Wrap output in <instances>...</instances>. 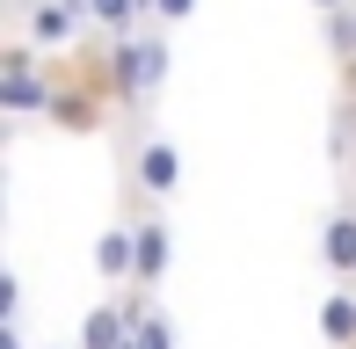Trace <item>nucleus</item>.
I'll list each match as a JSON object with an SVG mask.
<instances>
[{"mask_svg": "<svg viewBox=\"0 0 356 349\" xmlns=\"http://www.w3.org/2000/svg\"><path fill=\"white\" fill-rule=\"evenodd\" d=\"M8 15H15V37H29L37 51H80V44L95 37V22H88V8H73V0H8Z\"/></svg>", "mask_w": 356, "mask_h": 349, "instance_id": "f257e3e1", "label": "nucleus"}, {"mask_svg": "<svg viewBox=\"0 0 356 349\" xmlns=\"http://www.w3.org/2000/svg\"><path fill=\"white\" fill-rule=\"evenodd\" d=\"M124 174H131V189L138 197H153V204H168L175 189H182V146H175L168 131H138L124 138Z\"/></svg>", "mask_w": 356, "mask_h": 349, "instance_id": "f03ea898", "label": "nucleus"}, {"mask_svg": "<svg viewBox=\"0 0 356 349\" xmlns=\"http://www.w3.org/2000/svg\"><path fill=\"white\" fill-rule=\"evenodd\" d=\"M320 269H327L334 284H356V204L349 197L320 218Z\"/></svg>", "mask_w": 356, "mask_h": 349, "instance_id": "7ed1b4c3", "label": "nucleus"}, {"mask_svg": "<svg viewBox=\"0 0 356 349\" xmlns=\"http://www.w3.org/2000/svg\"><path fill=\"white\" fill-rule=\"evenodd\" d=\"M95 277H102L109 291H124V284L138 277V233H131V218H109V226H102V241H95Z\"/></svg>", "mask_w": 356, "mask_h": 349, "instance_id": "20e7f679", "label": "nucleus"}, {"mask_svg": "<svg viewBox=\"0 0 356 349\" xmlns=\"http://www.w3.org/2000/svg\"><path fill=\"white\" fill-rule=\"evenodd\" d=\"M124 342H131V313H124V291H109V298H95L80 313V342L73 349H124Z\"/></svg>", "mask_w": 356, "mask_h": 349, "instance_id": "39448f33", "label": "nucleus"}, {"mask_svg": "<svg viewBox=\"0 0 356 349\" xmlns=\"http://www.w3.org/2000/svg\"><path fill=\"white\" fill-rule=\"evenodd\" d=\"M313 320H320V342L327 349H356V284H334Z\"/></svg>", "mask_w": 356, "mask_h": 349, "instance_id": "423d86ee", "label": "nucleus"}, {"mask_svg": "<svg viewBox=\"0 0 356 349\" xmlns=\"http://www.w3.org/2000/svg\"><path fill=\"white\" fill-rule=\"evenodd\" d=\"M88 22H95V37H138L153 22V8L145 0H88Z\"/></svg>", "mask_w": 356, "mask_h": 349, "instance_id": "0eeeda50", "label": "nucleus"}, {"mask_svg": "<svg viewBox=\"0 0 356 349\" xmlns=\"http://www.w3.org/2000/svg\"><path fill=\"white\" fill-rule=\"evenodd\" d=\"M131 342H138V349H175V320H168V313L153 306V313L138 320V335H131Z\"/></svg>", "mask_w": 356, "mask_h": 349, "instance_id": "6e6552de", "label": "nucleus"}, {"mask_svg": "<svg viewBox=\"0 0 356 349\" xmlns=\"http://www.w3.org/2000/svg\"><path fill=\"white\" fill-rule=\"evenodd\" d=\"M145 8H153V22H160V29H182L189 15H197V0H145Z\"/></svg>", "mask_w": 356, "mask_h": 349, "instance_id": "1a4fd4ad", "label": "nucleus"}, {"mask_svg": "<svg viewBox=\"0 0 356 349\" xmlns=\"http://www.w3.org/2000/svg\"><path fill=\"white\" fill-rule=\"evenodd\" d=\"M0 320H22V277H15V269L0 277Z\"/></svg>", "mask_w": 356, "mask_h": 349, "instance_id": "9d476101", "label": "nucleus"}, {"mask_svg": "<svg viewBox=\"0 0 356 349\" xmlns=\"http://www.w3.org/2000/svg\"><path fill=\"white\" fill-rule=\"evenodd\" d=\"M0 349H29L22 342V320H0Z\"/></svg>", "mask_w": 356, "mask_h": 349, "instance_id": "9b49d317", "label": "nucleus"}, {"mask_svg": "<svg viewBox=\"0 0 356 349\" xmlns=\"http://www.w3.org/2000/svg\"><path fill=\"white\" fill-rule=\"evenodd\" d=\"M334 8H349V0H313V15H334Z\"/></svg>", "mask_w": 356, "mask_h": 349, "instance_id": "f8f14e48", "label": "nucleus"}, {"mask_svg": "<svg viewBox=\"0 0 356 349\" xmlns=\"http://www.w3.org/2000/svg\"><path fill=\"white\" fill-rule=\"evenodd\" d=\"M124 349H138V342H124Z\"/></svg>", "mask_w": 356, "mask_h": 349, "instance_id": "ddd939ff", "label": "nucleus"}]
</instances>
